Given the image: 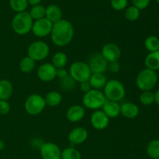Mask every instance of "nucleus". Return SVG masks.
<instances>
[{
  "label": "nucleus",
  "instance_id": "6ab92c4d",
  "mask_svg": "<svg viewBox=\"0 0 159 159\" xmlns=\"http://www.w3.org/2000/svg\"><path fill=\"white\" fill-rule=\"evenodd\" d=\"M45 18L48 19L53 24L57 23V22H58L59 20H61L62 19L61 9L57 5H49L48 7H46Z\"/></svg>",
  "mask_w": 159,
  "mask_h": 159
},
{
  "label": "nucleus",
  "instance_id": "20e7f679",
  "mask_svg": "<svg viewBox=\"0 0 159 159\" xmlns=\"http://www.w3.org/2000/svg\"><path fill=\"white\" fill-rule=\"evenodd\" d=\"M156 71L144 68L138 73L136 78V85L141 91H152L158 82Z\"/></svg>",
  "mask_w": 159,
  "mask_h": 159
},
{
  "label": "nucleus",
  "instance_id": "79ce46f5",
  "mask_svg": "<svg viewBox=\"0 0 159 159\" xmlns=\"http://www.w3.org/2000/svg\"><path fill=\"white\" fill-rule=\"evenodd\" d=\"M5 148V142L2 140H0V152Z\"/></svg>",
  "mask_w": 159,
  "mask_h": 159
},
{
  "label": "nucleus",
  "instance_id": "58836bf2",
  "mask_svg": "<svg viewBox=\"0 0 159 159\" xmlns=\"http://www.w3.org/2000/svg\"><path fill=\"white\" fill-rule=\"evenodd\" d=\"M91 89H92V87H91V85H90L89 81L81 82L80 83V90L84 93V94L86 93H88V92L90 91Z\"/></svg>",
  "mask_w": 159,
  "mask_h": 159
},
{
  "label": "nucleus",
  "instance_id": "39448f33",
  "mask_svg": "<svg viewBox=\"0 0 159 159\" xmlns=\"http://www.w3.org/2000/svg\"><path fill=\"white\" fill-rule=\"evenodd\" d=\"M107 101L103 93L99 89H92L88 93H85L82 97V104L85 108L92 110H98L102 109Z\"/></svg>",
  "mask_w": 159,
  "mask_h": 159
},
{
  "label": "nucleus",
  "instance_id": "7ed1b4c3",
  "mask_svg": "<svg viewBox=\"0 0 159 159\" xmlns=\"http://www.w3.org/2000/svg\"><path fill=\"white\" fill-rule=\"evenodd\" d=\"M103 94L107 100L120 102L126 96V89L124 84L116 79L107 81L104 86Z\"/></svg>",
  "mask_w": 159,
  "mask_h": 159
},
{
  "label": "nucleus",
  "instance_id": "ea45409f",
  "mask_svg": "<svg viewBox=\"0 0 159 159\" xmlns=\"http://www.w3.org/2000/svg\"><path fill=\"white\" fill-rule=\"evenodd\" d=\"M29 5H31V6H36V5L40 4L42 0H27Z\"/></svg>",
  "mask_w": 159,
  "mask_h": 159
},
{
  "label": "nucleus",
  "instance_id": "4be33fe9",
  "mask_svg": "<svg viewBox=\"0 0 159 159\" xmlns=\"http://www.w3.org/2000/svg\"><path fill=\"white\" fill-rule=\"evenodd\" d=\"M144 65L146 68L152 71H156L159 70V51L149 52L144 59Z\"/></svg>",
  "mask_w": 159,
  "mask_h": 159
},
{
  "label": "nucleus",
  "instance_id": "4468645a",
  "mask_svg": "<svg viewBox=\"0 0 159 159\" xmlns=\"http://www.w3.org/2000/svg\"><path fill=\"white\" fill-rule=\"evenodd\" d=\"M90 123L92 127L98 130H105L110 124V118L103 113L102 110H95L91 115Z\"/></svg>",
  "mask_w": 159,
  "mask_h": 159
},
{
  "label": "nucleus",
  "instance_id": "37998d69",
  "mask_svg": "<svg viewBox=\"0 0 159 159\" xmlns=\"http://www.w3.org/2000/svg\"><path fill=\"white\" fill-rule=\"evenodd\" d=\"M155 1L157 2V3H158V4H159V0H155Z\"/></svg>",
  "mask_w": 159,
  "mask_h": 159
},
{
  "label": "nucleus",
  "instance_id": "ddd939ff",
  "mask_svg": "<svg viewBox=\"0 0 159 159\" xmlns=\"http://www.w3.org/2000/svg\"><path fill=\"white\" fill-rule=\"evenodd\" d=\"M57 68L51 63H43L37 70L38 79L43 82H51L56 79Z\"/></svg>",
  "mask_w": 159,
  "mask_h": 159
},
{
  "label": "nucleus",
  "instance_id": "9d476101",
  "mask_svg": "<svg viewBox=\"0 0 159 159\" xmlns=\"http://www.w3.org/2000/svg\"><path fill=\"white\" fill-rule=\"evenodd\" d=\"M100 54L108 63L118 61L121 57V50L114 43H107L103 45Z\"/></svg>",
  "mask_w": 159,
  "mask_h": 159
},
{
  "label": "nucleus",
  "instance_id": "473e14b6",
  "mask_svg": "<svg viewBox=\"0 0 159 159\" xmlns=\"http://www.w3.org/2000/svg\"><path fill=\"white\" fill-rule=\"evenodd\" d=\"M140 102L144 106H150L155 102V93L152 91H144L140 95Z\"/></svg>",
  "mask_w": 159,
  "mask_h": 159
},
{
  "label": "nucleus",
  "instance_id": "f3484780",
  "mask_svg": "<svg viewBox=\"0 0 159 159\" xmlns=\"http://www.w3.org/2000/svg\"><path fill=\"white\" fill-rule=\"evenodd\" d=\"M139 107L134 102H124L120 106V114L127 119H134L139 115Z\"/></svg>",
  "mask_w": 159,
  "mask_h": 159
},
{
  "label": "nucleus",
  "instance_id": "dca6fc26",
  "mask_svg": "<svg viewBox=\"0 0 159 159\" xmlns=\"http://www.w3.org/2000/svg\"><path fill=\"white\" fill-rule=\"evenodd\" d=\"M85 115V110L81 105H73L68 109L66 117L71 123H78L82 120Z\"/></svg>",
  "mask_w": 159,
  "mask_h": 159
},
{
  "label": "nucleus",
  "instance_id": "6e6552de",
  "mask_svg": "<svg viewBox=\"0 0 159 159\" xmlns=\"http://www.w3.org/2000/svg\"><path fill=\"white\" fill-rule=\"evenodd\" d=\"M46 107L44 97L40 94H31L26 98L24 108L26 113L31 116H36L43 111Z\"/></svg>",
  "mask_w": 159,
  "mask_h": 159
},
{
  "label": "nucleus",
  "instance_id": "b1692460",
  "mask_svg": "<svg viewBox=\"0 0 159 159\" xmlns=\"http://www.w3.org/2000/svg\"><path fill=\"white\" fill-rule=\"evenodd\" d=\"M68 63V57L67 54L63 51H57L53 55L51 59V64L56 68H65V65Z\"/></svg>",
  "mask_w": 159,
  "mask_h": 159
},
{
  "label": "nucleus",
  "instance_id": "72a5a7b5",
  "mask_svg": "<svg viewBox=\"0 0 159 159\" xmlns=\"http://www.w3.org/2000/svg\"><path fill=\"white\" fill-rule=\"evenodd\" d=\"M110 6L114 10L122 11L128 6V0H110Z\"/></svg>",
  "mask_w": 159,
  "mask_h": 159
},
{
  "label": "nucleus",
  "instance_id": "393cba45",
  "mask_svg": "<svg viewBox=\"0 0 159 159\" xmlns=\"http://www.w3.org/2000/svg\"><path fill=\"white\" fill-rule=\"evenodd\" d=\"M36 61L31 57H24L20 62V69L24 74H30L35 69Z\"/></svg>",
  "mask_w": 159,
  "mask_h": 159
},
{
  "label": "nucleus",
  "instance_id": "e433bc0d",
  "mask_svg": "<svg viewBox=\"0 0 159 159\" xmlns=\"http://www.w3.org/2000/svg\"><path fill=\"white\" fill-rule=\"evenodd\" d=\"M107 70L111 73H117L120 70V65L118 61L110 62V63H108Z\"/></svg>",
  "mask_w": 159,
  "mask_h": 159
},
{
  "label": "nucleus",
  "instance_id": "bb28decb",
  "mask_svg": "<svg viewBox=\"0 0 159 159\" xmlns=\"http://www.w3.org/2000/svg\"><path fill=\"white\" fill-rule=\"evenodd\" d=\"M147 154L151 158L159 159V139L152 140L148 143Z\"/></svg>",
  "mask_w": 159,
  "mask_h": 159
},
{
  "label": "nucleus",
  "instance_id": "f8f14e48",
  "mask_svg": "<svg viewBox=\"0 0 159 159\" xmlns=\"http://www.w3.org/2000/svg\"><path fill=\"white\" fill-rule=\"evenodd\" d=\"M39 150L42 159H61V148L54 143H43Z\"/></svg>",
  "mask_w": 159,
  "mask_h": 159
},
{
  "label": "nucleus",
  "instance_id": "f704fd0d",
  "mask_svg": "<svg viewBox=\"0 0 159 159\" xmlns=\"http://www.w3.org/2000/svg\"><path fill=\"white\" fill-rule=\"evenodd\" d=\"M151 0H132L133 6L138 8L139 10H143L149 6Z\"/></svg>",
  "mask_w": 159,
  "mask_h": 159
},
{
  "label": "nucleus",
  "instance_id": "2eb2a0df",
  "mask_svg": "<svg viewBox=\"0 0 159 159\" xmlns=\"http://www.w3.org/2000/svg\"><path fill=\"white\" fill-rule=\"evenodd\" d=\"M88 137L89 133L85 127H77L73 128L69 132L68 139L71 144L79 145V144H82L85 142Z\"/></svg>",
  "mask_w": 159,
  "mask_h": 159
},
{
  "label": "nucleus",
  "instance_id": "a878e982",
  "mask_svg": "<svg viewBox=\"0 0 159 159\" xmlns=\"http://www.w3.org/2000/svg\"><path fill=\"white\" fill-rule=\"evenodd\" d=\"M45 12H46V7H44L41 4H38L36 6H33L30 9L29 13L33 20L36 21V20L44 18Z\"/></svg>",
  "mask_w": 159,
  "mask_h": 159
},
{
  "label": "nucleus",
  "instance_id": "f257e3e1",
  "mask_svg": "<svg viewBox=\"0 0 159 159\" xmlns=\"http://www.w3.org/2000/svg\"><path fill=\"white\" fill-rule=\"evenodd\" d=\"M75 29L73 24L67 20L61 19L53 24L51 39L57 47H65L69 44L74 38Z\"/></svg>",
  "mask_w": 159,
  "mask_h": 159
},
{
  "label": "nucleus",
  "instance_id": "c756f323",
  "mask_svg": "<svg viewBox=\"0 0 159 159\" xmlns=\"http://www.w3.org/2000/svg\"><path fill=\"white\" fill-rule=\"evenodd\" d=\"M61 159H82V155L79 150L74 148H66L61 151Z\"/></svg>",
  "mask_w": 159,
  "mask_h": 159
},
{
  "label": "nucleus",
  "instance_id": "c9c22d12",
  "mask_svg": "<svg viewBox=\"0 0 159 159\" xmlns=\"http://www.w3.org/2000/svg\"><path fill=\"white\" fill-rule=\"evenodd\" d=\"M11 110L10 104L7 100H0V114L6 115Z\"/></svg>",
  "mask_w": 159,
  "mask_h": 159
},
{
  "label": "nucleus",
  "instance_id": "4c0bfd02",
  "mask_svg": "<svg viewBox=\"0 0 159 159\" xmlns=\"http://www.w3.org/2000/svg\"><path fill=\"white\" fill-rule=\"evenodd\" d=\"M68 71L65 69V68H57V72H56V77L58 78V79H62L64 78H65L66 76L68 75Z\"/></svg>",
  "mask_w": 159,
  "mask_h": 159
},
{
  "label": "nucleus",
  "instance_id": "5701e85b",
  "mask_svg": "<svg viewBox=\"0 0 159 159\" xmlns=\"http://www.w3.org/2000/svg\"><path fill=\"white\" fill-rule=\"evenodd\" d=\"M46 106L51 107H56L62 102V96L57 91H51L44 97Z\"/></svg>",
  "mask_w": 159,
  "mask_h": 159
},
{
  "label": "nucleus",
  "instance_id": "1a4fd4ad",
  "mask_svg": "<svg viewBox=\"0 0 159 159\" xmlns=\"http://www.w3.org/2000/svg\"><path fill=\"white\" fill-rule=\"evenodd\" d=\"M52 27L53 23L44 17L40 20L34 21L31 32L37 38H44L51 35Z\"/></svg>",
  "mask_w": 159,
  "mask_h": 159
},
{
  "label": "nucleus",
  "instance_id": "7c9ffc66",
  "mask_svg": "<svg viewBox=\"0 0 159 159\" xmlns=\"http://www.w3.org/2000/svg\"><path fill=\"white\" fill-rule=\"evenodd\" d=\"M141 15V10L136 8L134 6H127L125 9V12H124V16L125 18L129 21H136L138 20Z\"/></svg>",
  "mask_w": 159,
  "mask_h": 159
},
{
  "label": "nucleus",
  "instance_id": "9b49d317",
  "mask_svg": "<svg viewBox=\"0 0 159 159\" xmlns=\"http://www.w3.org/2000/svg\"><path fill=\"white\" fill-rule=\"evenodd\" d=\"M92 74L93 73H104L107 70L108 62L105 60L100 53H95L89 59L88 63Z\"/></svg>",
  "mask_w": 159,
  "mask_h": 159
},
{
  "label": "nucleus",
  "instance_id": "0eeeda50",
  "mask_svg": "<svg viewBox=\"0 0 159 159\" xmlns=\"http://www.w3.org/2000/svg\"><path fill=\"white\" fill-rule=\"evenodd\" d=\"M50 54V48L47 43L42 40L34 41L27 48V56L35 61L45 60Z\"/></svg>",
  "mask_w": 159,
  "mask_h": 159
},
{
  "label": "nucleus",
  "instance_id": "aec40b11",
  "mask_svg": "<svg viewBox=\"0 0 159 159\" xmlns=\"http://www.w3.org/2000/svg\"><path fill=\"white\" fill-rule=\"evenodd\" d=\"M89 82L92 89L100 90L107 84V79L104 73H93L89 79Z\"/></svg>",
  "mask_w": 159,
  "mask_h": 159
},
{
  "label": "nucleus",
  "instance_id": "c85d7f7f",
  "mask_svg": "<svg viewBox=\"0 0 159 159\" xmlns=\"http://www.w3.org/2000/svg\"><path fill=\"white\" fill-rule=\"evenodd\" d=\"M144 47L149 52L159 51V38L156 36H149L144 40Z\"/></svg>",
  "mask_w": 159,
  "mask_h": 159
},
{
  "label": "nucleus",
  "instance_id": "cd10ccee",
  "mask_svg": "<svg viewBox=\"0 0 159 159\" xmlns=\"http://www.w3.org/2000/svg\"><path fill=\"white\" fill-rule=\"evenodd\" d=\"M28 6L27 0H9V6L16 13L26 11Z\"/></svg>",
  "mask_w": 159,
  "mask_h": 159
},
{
  "label": "nucleus",
  "instance_id": "423d86ee",
  "mask_svg": "<svg viewBox=\"0 0 159 159\" xmlns=\"http://www.w3.org/2000/svg\"><path fill=\"white\" fill-rule=\"evenodd\" d=\"M68 74L76 82H83L89 81L92 72L88 64L84 61H75L71 65Z\"/></svg>",
  "mask_w": 159,
  "mask_h": 159
},
{
  "label": "nucleus",
  "instance_id": "f03ea898",
  "mask_svg": "<svg viewBox=\"0 0 159 159\" xmlns=\"http://www.w3.org/2000/svg\"><path fill=\"white\" fill-rule=\"evenodd\" d=\"M34 20L31 18L29 12L25 11L16 13L12 20L11 26L14 32L18 35H26L31 32Z\"/></svg>",
  "mask_w": 159,
  "mask_h": 159
},
{
  "label": "nucleus",
  "instance_id": "412c9836",
  "mask_svg": "<svg viewBox=\"0 0 159 159\" xmlns=\"http://www.w3.org/2000/svg\"><path fill=\"white\" fill-rule=\"evenodd\" d=\"M13 93V86L7 79L0 80V100H8Z\"/></svg>",
  "mask_w": 159,
  "mask_h": 159
},
{
  "label": "nucleus",
  "instance_id": "a19ab883",
  "mask_svg": "<svg viewBox=\"0 0 159 159\" xmlns=\"http://www.w3.org/2000/svg\"><path fill=\"white\" fill-rule=\"evenodd\" d=\"M155 102H156L157 105L159 106V89L157 90L155 93Z\"/></svg>",
  "mask_w": 159,
  "mask_h": 159
},
{
  "label": "nucleus",
  "instance_id": "a211bd4d",
  "mask_svg": "<svg viewBox=\"0 0 159 159\" xmlns=\"http://www.w3.org/2000/svg\"><path fill=\"white\" fill-rule=\"evenodd\" d=\"M102 110L110 119L116 118L120 115V106L117 102L107 100L102 106Z\"/></svg>",
  "mask_w": 159,
  "mask_h": 159
},
{
  "label": "nucleus",
  "instance_id": "2f4dec72",
  "mask_svg": "<svg viewBox=\"0 0 159 159\" xmlns=\"http://www.w3.org/2000/svg\"><path fill=\"white\" fill-rule=\"evenodd\" d=\"M76 83L77 82L69 75L68 76H66L65 78H64V79H61L60 82V85L61 89L64 91L66 92H70L71 90L75 89L76 87Z\"/></svg>",
  "mask_w": 159,
  "mask_h": 159
}]
</instances>
